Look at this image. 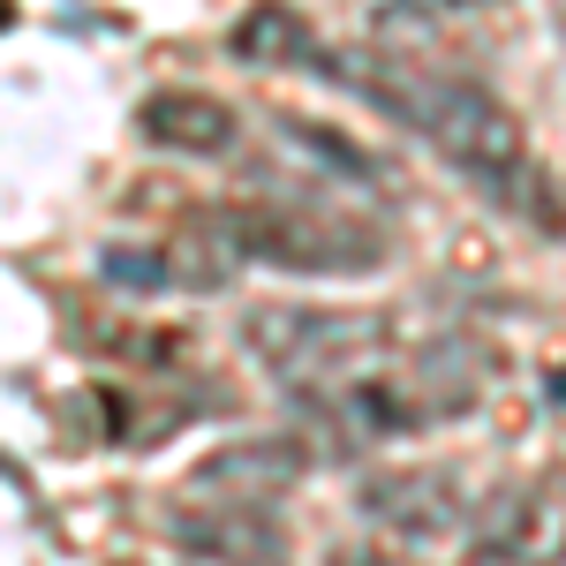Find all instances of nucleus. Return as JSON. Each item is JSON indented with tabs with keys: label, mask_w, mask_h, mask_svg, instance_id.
<instances>
[{
	"label": "nucleus",
	"mask_w": 566,
	"mask_h": 566,
	"mask_svg": "<svg viewBox=\"0 0 566 566\" xmlns=\"http://www.w3.org/2000/svg\"><path fill=\"white\" fill-rule=\"evenodd\" d=\"M310 469V453L295 438H234V446H219L197 461V499H242V506H264V499H280L287 483Z\"/></svg>",
	"instance_id": "8"
},
{
	"label": "nucleus",
	"mask_w": 566,
	"mask_h": 566,
	"mask_svg": "<svg viewBox=\"0 0 566 566\" xmlns=\"http://www.w3.org/2000/svg\"><path fill=\"white\" fill-rule=\"evenodd\" d=\"M98 272H106L114 287H144V295H159V287L205 295V287H227L234 258H227L219 242L175 234V242H122V250H98Z\"/></svg>",
	"instance_id": "7"
},
{
	"label": "nucleus",
	"mask_w": 566,
	"mask_h": 566,
	"mask_svg": "<svg viewBox=\"0 0 566 566\" xmlns=\"http://www.w3.org/2000/svg\"><path fill=\"white\" fill-rule=\"evenodd\" d=\"M136 136L159 151H181V159H219V151H234L242 114L212 91H151L136 106Z\"/></svg>",
	"instance_id": "9"
},
{
	"label": "nucleus",
	"mask_w": 566,
	"mask_h": 566,
	"mask_svg": "<svg viewBox=\"0 0 566 566\" xmlns=\"http://www.w3.org/2000/svg\"><path fill=\"white\" fill-rule=\"evenodd\" d=\"M408 15H476L483 0H400Z\"/></svg>",
	"instance_id": "12"
},
{
	"label": "nucleus",
	"mask_w": 566,
	"mask_h": 566,
	"mask_svg": "<svg viewBox=\"0 0 566 566\" xmlns=\"http://www.w3.org/2000/svg\"><path fill=\"white\" fill-rule=\"evenodd\" d=\"M310 69L333 76L340 91H355V98H370V106H386L400 129H416L438 159L469 181L476 197H491L499 212L544 219V227L559 219L552 181L536 167L522 122H514L483 84L446 76V69H423V61H400V53H325V45H317Z\"/></svg>",
	"instance_id": "1"
},
{
	"label": "nucleus",
	"mask_w": 566,
	"mask_h": 566,
	"mask_svg": "<svg viewBox=\"0 0 566 566\" xmlns=\"http://www.w3.org/2000/svg\"><path fill=\"white\" fill-rule=\"evenodd\" d=\"M212 242L227 258L272 264V272H295V280H370V272H386V258H392V242L378 227H363V219H348V212L295 205V197L219 205Z\"/></svg>",
	"instance_id": "2"
},
{
	"label": "nucleus",
	"mask_w": 566,
	"mask_h": 566,
	"mask_svg": "<svg viewBox=\"0 0 566 566\" xmlns=\"http://www.w3.org/2000/svg\"><path fill=\"white\" fill-rule=\"evenodd\" d=\"M167 536L197 566H280V528L264 506L242 499H197V506H167Z\"/></svg>",
	"instance_id": "6"
},
{
	"label": "nucleus",
	"mask_w": 566,
	"mask_h": 566,
	"mask_svg": "<svg viewBox=\"0 0 566 566\" xmlns=\"http://www.w3.org/2000/svg\"><path fill=\"white\" fill-rule=\"evenodd\" d=\"M272 136L287 144V151H303L310 167H325V175L355 181V189H386V159L370 151V144H355L348 129H333V122H310V114H272Z\"/></svg>",
	"instance_id": "11"
},
{
	"label": "nucleus",
	"mask_w": 566,
	"mask_h": 566,
	"mask_svg": "<svg viewBox=\"0 0 566 566\" xmlns=\"http://www.w3.org/2000/svg\"><path fill=\"white\" fill-rule=\"evenodd\" d=\"M242 348L272 386L303 408L310 392L340 386L355 370L386 363L392 325L370 310H303V303H258L242 310Z\"/></svg>",
	"instance_id": "3"
},
{
	"label": "nucleus",
	"mask_w": 566,
	"mask_h": 566,
	"mask_svg": "<svg viewBox=\"0 0 566 566\" xmlns=\"http://www.w3.org/2000/svg\"><path fill=\"white\" fill-rule=\"evenodd\" d=\"M227 53L250 61V69H310V61H317V31H310L287 0H258V8L227 31Z\"/></svg>",
	"instance_id": "10"
},
{
	"label": "nucleus",
	"mask_w": 566,
	"mask_h": 566,
	"mask_svg": "<svg viewBox=\"0 0 566 566\" xmlns=\"http://www.w3.org/2000/svg\"><path fill=\"white\" fill-rule=\"evenodd\" d=\"M483 566H566V491L552 483H506L469 522Z\"/></svg>",
	"instance_id": "4"
},
{
	"label": "nucleus",
	"mask_w": 566,
	"mask_h": 566,
	"mask_svg": "<svg viewBox=\"0 0 566 566\" xmlns=\"http://www.w3.org/2000/svg\"><path fill=\"white\" fill-rule=\"evenodd\" d=\"M476 491L453 476V469H400V476H370L363 483V514L400 536V544H446V536H469L476 522Z\"/></svg>",
	"instance_id": "5"
}]
</instances>
